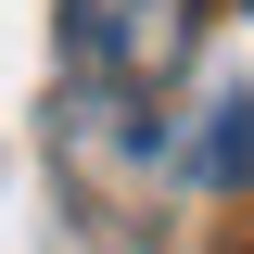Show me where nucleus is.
<instances>
[{
    "mask_svg": "<svg viewBox=\"0 0 254 254\" xmlns=\"http://www.w3.org/2000/svg\"><path fill=\"white\" fill-rule=\"evenodd\" d=\"M190 178H203V190H254V89L216 102V127L190 140Z\"/></svg>",
    "mask_w": 254,
    "mask_h": 254,
    "instance_id": "obj_2",
    "label": "nucleus"
},
{
    "mask_svg": "<svg viewBox=\"0 0 254 254\" xmlns=\"http://www.w3.org/2000/svg\"><path fill=\"white\" fill-rule=\"evenodd\" d=\"M64 51L115 102H153L190 51H203V0H64Z\"/></svg>",
    "mask_w": 254,
    "mask_h": 254,
    "instance_id": "obj_1",
    "label": "nucleus"
}]
</instances>
